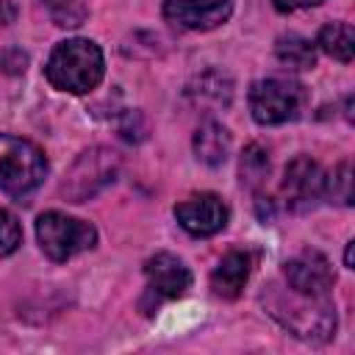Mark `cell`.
<instances>
[{"label":"cell","instance_id":"1","mask_svg":"<svg viewBox=\"0 0 355 355\" xmlns=\"http://www.w3.org/2000/svg\"><path fill=\"white\" fill-rule=\"evenodd\" d=\"M269 313L288 327L294 336L305 341H324L336 333V305L330 302V294L324 297H308L297 294L288 286L269 291Z\"/></svg>","mask_w":355,"mask_h":355},{"label":"cell","instance_id":"2","mask_svg":"<svg viewBox=\"0 0 355 355\" xmlns=\"http://www.w3.org/2000/svg\"><path fill=\"white\" fill-rule=\"evenodd\" d=\"M105 72L103 50L92 39H67L58 42L47 58L44 75L47 80L69 94H86L92 92Z\"/></svg>","mask_w":355,"mask_h":355},{"label":"cell","instance_id":"3","mask_svg":"<svg viewBox=\"0 0 355 355\" xmlns=\"http://www.w3.org/2000/svg\"><path fill=\"white\" fill-rule=\"evenodd\" d=\"M47 175V158L44 153L19 136L0 133V191L11 197H25Z\"/></svg>","mask_w":355,"mask_h":355},{"label":"cell","instance_id":"4","mask_svg":"<svg viewBox=\"0 0 355 355\" xmlns=\"http://www.w3.org/2000/svg\"><path fill=\"white\" fill-rule=\"evenodd\" d=\"M36 239L50 261H69L78 252H86L97 241V230L75 216H67L61 211H47L36 219Z\"/></svg>","mask_w":355,"mask_h":355},{"label":"cell","instance_id":"5","mask_svg":"<svg viewBox=\"0 0 355 355\" xmlns=\"http://www.w3.org/2000/svg\"><path fill=\"white\" fill-rule=\"evenodd\" d=\"M305 89L297 80L286 78H263L250 86V111L258 125H283L302 114Z\"/></svg>","mask_w":355,"mask_h":355},{"label":"cell","instance_id":"6","mask_svg":"<svg viewBox=\"0 0 355 355\" xmlns=\"http://www.w3.org/2000/svg\"><path fill=\"white\" fill-rule=\"evenodd\" d=\"M116 175H119V155L108 147H92L78 155V161L67 172L61 191L67 194V200L83 202L100 194L108 183H114Z\"/></svg>","mask_w":355,"mask_h":355},{"label":"cell","instance_id":"7","mask_svg":"<svg viewBox=\"0 0 355 355\" xmlns=\"http://www.w3.org/2000/svg\"><path fill=\"white\" fill-rule=\"evenodd\" d=\"M144 275H147V291L141 305L147 308L144 313H153L155 305H161L164 300H178L189 291L191 286V272L189 266L172 255V252H158L144 263Z\"/></svg>","mask_w":355,"mask_h":355},{"label":"cell","instance_id":"8","mask_svg":"<svg viewBox=\"0 0 355 355\" xmlns=\"http://www.w3.org/2000/svg\"><path fill=\"white\" fill-rule=\"evenodd\" d=\"M283 280L291 291L297 294H308V297H324L330 294L333 283H336V275H333V266L330 261L316 252V250H302L300 255H294L286 269H283Z\"/></svg>","mask_w":355,"mask_h":355},{"label":"cell","instance_id":"9","mask_svg":"<svg viewBox=\"0 0 355 355\" xmlns=\"http://www.w3.org/2000/svg\"><path fill=\"white\" fill-rule=\"evenodd\" d=\"M324 194V172L322 166L308 158L297 155L283 175V197L291 211H308Z\"/></svg>","mask_w":355,"mask_h":355},{"label":"cell","instance_id":"10","mask_svg":"<svg viewBox=\"0 0 355 355\" xmlns=\"http://www.w3.org/2000/svg\"><path fill=\"white\" fill-rule=\"evenodd\" d=\"M175 219L180 222V227L191 236H214L219 233L225 225H227V205L222 202V197L211 194V191H202V194H194L183 202L175 205Z\"/></svg>","mask_w":355,"mask_h":355},{"label":"cell","instance_id":"11","mask_svg":"<svg viewBox=\"0 0 355 355\" xmlns=\"http://www.w3.org/2000/svg\"><path fill=\"white\" fill-rule=\"evenodd\" d=\"M233 0H164V17L186 31H211L227 22Z\"/></svg>","mask_w":355,"mask_h":355},{"label":"cell","instance_id":"12","mask_svg":"<svg viewBox=\"0 0 355 355\" xmlns=\"http://www.w3.org/2000/svg\"><path fill=\"white\" fill-rule=\"evenodd\" d=\"M247 277H250V255L241 252V250H233V252H227V255L219 261V266L214 269V275H211V288H214V294L222 297V300H236V297L241 294Z\"/></svg>","mask_w":355,"mask_h":355},{"label":"cell","instance_id":"13","mask_svg":"<svg viewBox=\"0 0 355 355\" xmlns=\"http://www.w3.org/2000/svg\"><path fill=\"white\" fill-rule=\"evenodd\" d=\"M194 153L205 166H222L230 153V133L216 119H208L194 133Z\"/></svg>","mask_w":355,"mask_h":355},{"label":"cell","instance_id":"14","mask_svg":"<svg viewBox=\"0 0 355 355\" xmlns=\"http://www.w3.org/2000/svg\"><path fill=\"white\" fill-rule=\"evenodd\" d=\"M330 58L336 61H352L355 55V33L347 22H327L322 31H319V42H316Z\"/></svg>","mask_w":355,"mask_h":355},{"label":"cell","instance_id":"15","mask_svg":"<svg viewBox=\"0 0 355 355\" xmlns=\"http://www.w3.org/2000/svg\"><path fill=\"white\" fill-rule=\"evenodd\" d=\"M230 94H233L230 78L222 75V72H216V69L202 72V75L189 86V97H191L194 103L211 100L214 105H227V103H230Z\"/></svg>","mask_w":355,"mask_h":355},{"label":"cell","instance_id":"16","mask_svg":"<svg viewBox=\"0 0 355 355\" xmlns=\"http://www.w3.org/2000/svg\"><path fill=\"white\" fill-rule=\"evenodd\" d=\"M275 53H277V61L288 69H311L316 64L313 44L305 36H297V33L280 36L277 44H275Z\"/></svg>","mask_w":355,"mask_h":355},{"label":"cell","instance_id":"17","mask_svg":"<svg viewBox=\"0 0 355 355\" xmlns=\"http://www.w3.org/2000/svg\"><path fill=\"white\" fill-rule=\"evenodd\" d=\"M324 194L341 205L352 202V172H349V161H341L327 178H324Z\"/></svg>","mask_w":355,"mask_h":355},{"label":"cell","instance_id":"18","mask_svg":"<svg viewBox=\"0 0 355 355\" xmlns=\"http://www.w3.org/2000/svg\"><path fill=\"white\" fill-rule=\"evenodd\" d=\"M269 172V158L263 153V147L258 144H250L241 155V183L247 186H258Z\"/></svg>","mask_w":355,"mask_h":355},{"label":"cell","instance_id":"19","mask_svg":"<svg viewBox=\"0 0 355 355\" xmlns=\"http://www.w3.org/2000/svg\"><path fill=\"white\" fill-rule=\"evenodd\" d=\"M22 241V227L14 219V214H8L6 208H0V255H11Z\"/></svg>","mask_w":355,"mask_h":355},{"label":"cell","instance_id":"20","mask_svg":"<svg viewBox=\"0 0 355 355\" xmlns=\"http://www.w3.org/2000/svg\"><path fill=\"white\" fill-rule=\"evenodd\" d=\"M322 0H275V8L277 11H300V8H308V6H319Z\"/></svg>","mask_w":355,"mask_h":355},{"label":"cell","instance_id":"21","mask_svg":"<svg viewBox=\"0 0 355 355\" xmlns=\"http://www.w3.org/2000/svg\"><path fill=\"white\" fill-rule=\"evenodd\" d=\"M47 3L53 6V11H55V14H58V11L64 8V14L58 17V25H69V14H67V6H69L72 0H47Z\"/></svg>","mask_w":355,"mask_h":355},{"label":"cell","instance_id":"22","mask_svg":"<svg viewBox=\"0 0 355 355\" xmlns=\"http://www.w3.org/2000/svg\"><path fill=\"white\" fill-rule=\"evenodd\" d=\"M352 247H355V241H349V244H347V252H344V263H347V269H352Z\"/></svg>","mask_w":355,"mask_h":355}]
</instances>
